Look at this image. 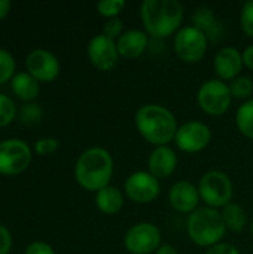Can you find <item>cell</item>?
Returning <instances> with one entry per match:
<instances>
[{"mask_svg":"<svg viewBox=\"0 0 253 254\" xmlns=\"http://www.w3.org/2000/svg\"><path fill=\"white\" fill-rule=\"evenodd\" d=\"M134 124L139 134L154 147L169 146L177 132L176 116L164 106L149 103L137 109Z\"/></svg>","mask_w":253,"mask_h":254,"instance_id":"cell-1","label":"cell"},{"mask_svg":"<svg viewBox=\"0 0 253 254\" xmlns=\"http://www.w3.org/2000/svg\"><path fill=\"white\" fill-rule=\"evenodd\" d=\"M140 19L148 36L166 39L182 28L183 6L177 0H145L140 4Z\"/></svg>","mask_w":253,"mask_h":254,"instance_id":"cell-2","label":"cell"},{"mask_svg":"<svg viewBox=\"0 0 253 254\" xmlns=\"http://www.w3.org/2000/svg\"><path fill=\"white\" fill-rule=\"evenodd\" d=\"M113 168V158L109 150L89 147L79 155L75 164V180L82 189L98 192L110 185Z\"/></svg>","mask_w":253,"mask_h":254,"instance_id":"cell-3","label":"cell"},{"mask_svg":"<svg viewBox=\"0 0 253 254\" xmlns=\"http://www.w3.org/2000/svg\"><path fill=\"white\" fill-rule=\"evenodd\" d=\"M227 226L219 210L200 207L186 219V232L189 240L198 247H213L225 238Z\"/></svg>","mask_w":253,"mask_h":254,"instance_id":"cell-4","label":"cell"},{"mask_svg":"<svg viewBox=\"0 0 253 254\" xmlns=\"http://www.w3.org/2000/svg\"><path fill=\"white\" fill-rule=\"evenodd\" d=\"M198 192L206 207L222 210L231 202L234 195V186L228 174L219 170H212L200 179Z\"/></svg>","mask_w":253,"mask_h":254,"instance_id":"cell-5","label":"cell"},{"mask_svg":"<svg viewBox=\"0 0 253 254\" xmlns=\"http://www.w3.org/2000/svg\"><path fill=\"white\" fill-rule=\"evenodd\" d=\"M233 95L228 83L219 79H209L201 83L197 92L198 107L210 116H222L228 112Z\"/></svg>","mask_w":253,"mask_h":254,"instance_id":"cell-6","label":"cell"},{"mask_svg":"<svg viewBox=\"0 0 253 254\" xmlns=\"http://www.w3.org/2000/svg\"><path fill=\"white\" fill-rule=\"evenodd\" d=\"M209 39L207 36L195 28L194 25L182 27L173 39V49L179 60L192 64L198 63L207 52Z\"/></svg>","mask_w":253,"mask_h":254,"instance_id":"cell-7","label":"cell"},{"mask_svg":"<svg viewBox=\"0 0 253 254\" xmlns=\"http://www.w3.org/2000/svg\"><path fill=\"white\" fill-rule=\"evenodd\" d=\"M161 246V231L151 222L133 225L124 237V247L130 254H154Z\"/></svg>","mask_w":253,"mask_h":254,"instance_id":"cell-8","label":"cell"},{"mask_svg":"<svg viewBox=\"0 0 253 254\" xmlns=\"http://www.w3.org/2000/svg\"><path fill=\"white\" fill-rule=\"evenodd\" d=\"M31 164V149L19 138L0 141V174L16 176L25 171Z\"/></svg>","mask_w":253,"mask_h":254,"instance_id":"cell-9","label":"cell"},{"mask_svg":"<svg viewBox=\"0 0 253 254\" xmlns=\"http://www.w3.org/2000/svg\"><path fill=\"white\" fill-rule=\"evenodd\" d=\"M212 141V131L207 124L201 121H189L177 128L174 144L180 152L198 153L204 150Z\"/></svg>","mask_w":253,"mask_h":254,"instance_id":"cell-10","label":"cell"},{"mask_svg":"<svg viewBox=\"0 0 253 254\" xmlns=\"http://www.w3.org/2000/svg\"><path fill=\"white\" fill-rule=\"evenodd\" d=\"M124 192L136 204H149L160 195L161 185L149 171H136L125 179Z\"/></svg>","mask_w":253,"mask_h":254,"instance_id":"cell-11","label":"cell"},{"mask_svg":"<svg viewBox=\"0 0 253 254\" xmlns=\"http://www.w3.org/2000/svg\"><path fill=\"white\" fill-rule=\"evenodd\" d=\"M86 55H88L91 64L100 71L113 70L121 58L118 48H116V42L109 39L103 33L95 34L89 40V43L86 46Z\"/></svg>","mask_w":253,"mask_h":254,"instance_id":"cell-12","label":"cell"},{"mask_svg":"<svg viewBox=\"0 0 253 254\" xmlns=\"http://www.w3.org/2000/svg\"><path fill=\"white\" fill-rule=\"evenodd\" d=\"M27 73L31 74L39 83L52 82L60 74V61L58 58L46 49H33L25 58Z\"/></svg>","mask_w":253,"mask_h":254,"instance_id":"cell-13","label":"cell"},{"mask_svg":"<svg viewBox=\"0 0 253 254\" xmlns=\"http://www.w3.org/2000/svg\"><path fill=\"white\" fill-rule=\"evenodd\" d=\"M200 201H201V196L198 192V186H195L194 183L188 180L176 182L169 190V202L171 208L176 210L177 213L189 216L197 208H200L198 207Z\"/></svg>","mask_w":253,"mask_h":254,"instance_id":"cell-14","label":"cell"},{"mask_svg":"<svg viewBox=\"0 0 253 254\" xmlns=\"http://www.w3.org/2000/svg\"><path fill=\"white\" fill-rule=\"evenodd\" d=\"M243 67L245 64H243L242 52L234 46L221 48L213 58V70L218 79L225 83L239 77Z\"/></svg>","mask_w":253,"mask_h":254,"instance_id":"cell-15","label":"cell"},{"mask_svg":"<svg viewBox=\"0 0 253 254\" xmlns=\"http://www.w3.org/2000/svg\"><path fill=\"white\" fill-rule=\"evenodd\" d=\"M177 167V155L170 146L154 147L148 158V171L158 180L169 179Z\"/></svg>","mask_w":253,"mask_h":254,"instance_id":"cell-16","label":"cell"},{"mask_svg":"<svg viewBox=\"0 0 253 254\" xmlns=\"http://www.w3.org/2000/svg\"><path fill=\"white\" fill-rule=\"evenodd\" d=\"M149 45V36L143 30H125L116 40L119 57L124 60H136L142 57Z\"/></svg>","mask_w":253,"mask_h":254,"instance_id":"cell-17","label":"cell"},{"mask_svg":"<svg viewBox=\"0 0 253 254\" xmlns=\"http://www.w3.org/2000/svg\"><path fill=\"white\" fill-rule=\"evenodd\" d=\"M95 207L106 216L118 214L124 207V195L116 186H106L95 192Z\"/></svg>","mask_w":253,"mask_h":254,"instance_id":"cell-18","label":"cell"},{"mask_svg":"<svg viewBox=\"0 0 253 254\" xmlns=\"http://www.w3.org/2000/svg\"><path fill=\"white\" fill-rule=\"evenodd\" d=\"M10 89L16 98L25 103H33L40 92V83L27 71H19L10 80Z\"/></svg>","mask_w":253,"mask_h":254,"instance_id":"cell-19","label":"cell"},{"mask_svg":"<svg viewBox=\"0 0 253 254\" xmlns=\"http://www.w3.org/2000/svg\"><path fill=\"white\" fill-rule=\"evenodd\" d=\"M221 214L227 229L231 232H242L248 226V214L245 208L236 202H230L228 205H225L221 210Z\"/></svg>","mask_w":253,"mask_h":254,"instance_id":"cell-20","label":"cell"},{"mask_svg":"<svg viewBox=\"0 0 253 254\" xmlns=\"http://www.w3.org/2000/svg\"><path fill=\"white\" fill-rule=\"evenodd\" d=\"M236 127L246 138L253 140V98L245 101L236 112Z\"/></svg>","mask_w":253,"mask_h":254,"instance_id":"cell-21","label":"cell"},{"mask_svg":"<svg viewBox=\"0 0 253 254\" xmlns=\"http://www.w3.org/2000/svg\"><path fill=\"white\" fill-rule=\"evenodd\" d=\"M218 24V19L213 13V10L207 6L197 7L195 12L192 13V25L198 30H201L204 34L210 31L215 25Z\"/></svg>","mask_w":253,"mask_h":254,"instance_id":"cell-22","label":"cell"},{"mask_svg":"<svg viewBox=\"0 0 253 254\" xmlns=\"http://www.w3.org/2000/svg\"><path fill=\"white\" fill-rule=\"evenodd\" d=\"M233 98L236 100H251L253 94V80L248 76H239L228 83Z\"/></svg>","mask_w":253,"mask_h":254,"instance_id":"cell-23","label":"cell"},{"mask_svg":"<svg viewBox=\"0 0 253 254\" xmlns=\"http://www.w3.org/2000/svg\"><path fill=\"white\" fill-rule=\"evenodd\" d=\"M15 70H16V63L13 55L6 49L0 48V85L7 80H12V77L16 74Z\"/></svg>","mask_w":253,"mask_h":254,"instance_id":"cell-24","label":"cell"},{"mask_svg":"<svg viewBox=\"0 0 253 254\" xmlns=\"http://www.w3.org/2000/svg\"><path fill=\"white\" fill-rule=\"evenodd\" d=\"M43 119V109L37 103H25L19 110V121L25 125H36Z\"/></svg>","mask_w":253,"mask_h":254,"instance_id":"cell-25","label":"cell"},{"mask_svg":"<svg viewBox=\"0 0 253 254\" xmlns=\"http://www.w3.org/2000/svg\"><path fill=\"white\" fill-rule=\"evenodd\" d=\"M16 106L13 100L0 92V128L7 127L16 118Z\"/></svg>","mask_w":253,"mask_h":254,"instance_id":"cell-26","label":"cell"},{"mask_svg":"<svg viewBox=\"0 0 253 254\" xmlns=\"http://www.w3.org/2000/svg\"><path fill=\"white\" fill-rule=\"evenodd\" d=\"M124 7H125L124 0H103L97 3V12L106 19L118 18V15L122 12Z\"/></svg>","mask_w":253,"mask_h":254,"instance_id":"cell-27","label":"cell"},{"mask_svg":"<svg viewBox=\"0 0 253 254\" xmlns=\"http://www.w3.org/2000/svg\"><path fill=\"white\" fill-rule=\"evenodd\" d=\"M240 25L245 34L253 39V0H249L243 4L240 12Z\"/></svg>","mask_w":253,"mask_h":254,"instance_id":"cell-28","label":"cell"},{"mask_svg":"<svg viewBox=\"0 0 253 254\" xmlns=\"http://www.w3.org/2000/svg\"><path fill=\"white\" fill-rule=\"evenodd\" d=\"M124 33V22L119 18H113V19H107L103 25V34L107 36L112 40H118L121 37V34Z\"/></svg>","mask_w":253,"mask_h":254,"instance_id":"cell-29","label":"cell"},{"mask_svg":"<svg viewBox=\"0 0 253 254\" xmlns=\"http://www.w3.org/2000/svg\"><path fill=\"white\" fill-rule=\"evenodd\" d=\"M58 149V140L54 137H45V138H39L34 143V152L40 156H48L51 153H54Z\"/></svg>","mask_w":253,"mask_h":254,"instance_id":"cell-30","label":"cell"},{"mask_svg":"<svg viewBox=\"0 0 253 254\" xmlns=\"http://www.w3.org/2000/svg\"><path fill=\"white\" fill-rule=\"evenodd\" d=\"M24 254H55V250L43 241H34L28 244L24 250Z\"/></svg>","mask_w":253,"mask_h":254,"instance_id":"cell-31","label":"cell"},{"mask_svg":"<svg viewBox=\"0 0 253 254\" xmlns=\"http://www.w3.org/2000/svg\"><path fill=\"white\" fill-rule=\"evenodd\" d=\"M204 254H240L239 249L230 243H219L213 247H210Z\"/></svg>","mask_w":253,"mask_h":254,"instance_id":"cell-32","label":"cell"},{"mask_svg":"<svg viewBox=\"0 0 253 254\" xmlns=\"http://www.w3.org/2000/svg\"><path fill=\"white\" fill-rule=\"evenodd\" d=\"M10 249H12V235L7 231V228L0 225V254H9Z\"/></svg>","mask_w":253,"mask_h":254,"instance_id":"cell-33","label":"cell"},{"mask_svg":"<svg viewBox=\"0 0 253 254\" xmlns=\"http://www.w3.org/2000/svg\"><path fill=\"white\" fill-rule=\"evenodd\" d=\"M242 57H243L245 67H248L249 70L253 71V45H249L245 48V51L242 52Z\"/></svg>","mask_w":253,"mask_h":254,"instance_id":"cell-34","label":"cell"},{"mask_svg":"<svg viewBox=\"0 0 253 254\" xmlns=\"http://www.w3.org/2000/svg\"><path fill=\"white\" fill-rule=\"evenodd\" d=\"M154 254H179L177 249L171 244H163Z\"/></svg>","mask_w":253,"mask_h":254,"instance_id":"cell-35","label":"cell"},{"mask_svg":"<svg viewBox=\"0 0 253 254\" xmlns=\"http://www.w3.org/2000/svg\"><path fill=\"white\" fill-rule=\"evenodd\" d=\"M10 7H12V3L9 0H0V21L7 16Z\"/></svg>","mask_w":253,"mask_h":254,"instance_id":"cell-36","label":"cell"},{"mask_svg":"<svg viewBox=\"0 0 253 254\" xmlns=\"http://www.w3.org/2000/svg\"><path fill=\"white\" fill-rule=\"evenodd\" d=\"M251 234H252V238H253V220H252V226H251Z\"/></svg>","mask_w":253,"mask_h":254,"instance_id":"cell-37","label":"cell"}]
</instances>
